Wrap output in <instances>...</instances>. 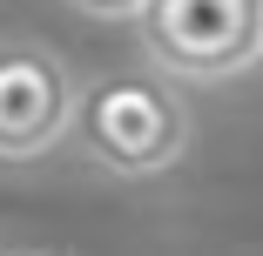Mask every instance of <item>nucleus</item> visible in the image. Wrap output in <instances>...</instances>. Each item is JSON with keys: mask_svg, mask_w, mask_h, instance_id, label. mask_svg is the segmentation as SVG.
Listing matches in <instances>:
<instances>
[{"mask_svg": "<svg viewBox=\"0 0 263 256\" xmlns=\"http://www.w3.org/2000/svg\"><path fill=\"white\" fill-rule=\"evenodd\" d=\"M74 135L101 175L142 182V175H162L169 162H182L189 108L155 68H128V74H101L81 88Z\"/></svg>", "mask_w": 263, "mask_h": 256, "instance_id": "1", "label": "nucleus"}, {"mask_svg": "<svg viewBox=\"0 0 263 256\" xmlns=\"http://www.w3.org/2000/svg\"><path fill=\"white\" fill-rule=\"evenodd\" d=\"M148 68L176 81H230L263 54V0H155L142 7Z\"/></svg>", "mask_w": 263, "mask_h": 256, "instance_id": "2", "label": "nucleus"}, {"mask_svg": "<svg viewBox=\"0 0 263 256\" xmlns=\"http://www.w3.org/2000/svg\"><path fill=\"white\" fill-rule=\"evenodd\" d=\"M81 88L41 41H0V162H41L74 135Z\"/></svg>", "mask_w": 263, "mask_h": 256, "instance_id": "3", "label": "nucleus"}, {"mask_svg": "<svg viewBox=\"0 0 263 256\" xmlns=\"http://www.w3.org/2000/svg\"><path fill=\"white\" fill-rule=\"evenodd\" d=\"M0 256H41V249H0Z\"/></svg>", "mask_w": 263, "mask_h": 256, "instance_id": "4", "label": "nucleus"}, {"mask_svg": "<svg viewBox=\"0 0 263 256\" xmlns=\"http://www.w3.org/2000/svg\"><path fill=\"white\" fill-rule=\"evenodd\" d=\"M256 68H263V54H256Z\"/></svg>", "mask_w": 263, "mask_h": 256, "instance_id": "5", "label": "nucleus"}]
</instances>
